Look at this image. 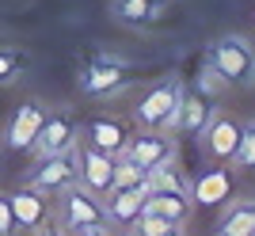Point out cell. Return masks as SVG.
<instances>
[{"mask_svg": "<svg viewBox=\"0 0 255 236\" xmlns=\"http://www.w3.org/2000/svg\"><path fill=\"white\" fill-rule=\"evenodd\" d=\"M206 61L225 76L229 88L233 84L236 88L255 84V50H252V42H248L244 34H221V38L210 46Z\"/></svg>", "mask_w": 255, "mask_h": 236, "instance_id": "cell-1", "label": "cell"}, {"mask_svg": "<svg viewBox=\"0 0 255 236\" xmlns=\"http://www.w3.org/2000/svg\"><path fill=\"white\" fill-rule=\"evenodd\" d=\"M126 126L118 122V118H96L92 126H88V145H96V149L111 152V156H118V152L126 149Z\"/></svg>", "mask_w": 255, "mask_h": 236, "instance_id": "cell-16", "label": "cell"}, {"mask_svg": "<svg viewBox=\"0 0 255 236\" xmlns=\"http://www.w3.org/2000/svg\"><path fill=\"white\" fill-rule=\"evenodd\" d=\"M76 141H80V137H76ZM69 183H76V145H73V149H65V152H53V156H42L27 187H34L38 194L50 198V194H61Z\"/></svg>", "mask_w": 255, "mask_h": 236, "instance_id": "cell-5", "label": "cell"}, {"mask_svg": "<svg viewBox=\"0 0 255 236\" xmlns=\"http://www.w3.org/2000/svg\"><path fill=\"white\" fill-rule=\"evenodd\" d=\"M149 179V172H141L133 160H126V156H115V187H137V183ZM111 187V191H115Z\"/></svg>", "mask_w": 255, "mask_h": 236, "instance_id": "cell-20", "label": "cell"}, {"mask_svg": "<svg viewBox=\"0 0 255 236\" xmlns=\"http://www.w3.org/2000/svg\"><path fill=\"white\" fill-rule=\"evenodd\" d=\"M76 137H80V126H76V118L69 115V111H46V122H42V129H38V137H34L31 152L42 160V156L73 149Z\"/></svg>", "mask_w": 255, "mask_h": 236, "instance_id": "cell-6", "label": "cell"}, {"mask_svg": "<svg viewBox=\"0 0 255 236\" xmlns=\"http://www.w3.org/2000/svg\"><path fill=\"white\" fill-rule=\"evenodd\" d=\"M88 96H115L118 88H126V65L118 57H99V61L88 65L84 80H80Z\"/></svg>", "mask_w": 255, "mask_h": 236, "instance_id": "cell-13", "label": "cell"}, {"mask_svg": "<svg viewBox=\"0 0 255 236\" xmlns=\"http://www.w3.org/2000/svg\"><path fill=\"white\" fill-rule=\"evenodd\" d=\"M145 194H149V179L137 183V187H115V191H107V198H103L107 221L115 229H129L137 221L141 206H145Z\"/></svg>", "mask_w": 255, "mask_h": 236, "instance_id": "cell-9", "label": "cell"}, {"mask_svg": "<svg viewBox=\"0 0 255 236\" xmlns=\"http://www.w3.org/2000/svg\"><path fill=\"white\" fill-rule=\"evenodd\" d=\"M164 236H183V233H179V225H171V229H168Z\"/></svg>", "mask_w": 255, "mask_h": 236, "instance_id": "cell-27", "label": "cell"}, {"mask_svg": "<svg viewBox=\"0 0 255 236\" xmlns=\"http://www.w3.org/2000/svg\"><path fill=\"white\" fill-rule=\"evenodd\" d=\"M23 65H27V57H23L19 50H0V84L15 80V76L23 73Z\"/></svg>", "mask_w": 255, "mask_h": 236, "instance_id": "cell-23", "label": "cell"}, {"mask_svg": "<svg viewBox=\"0 0 255 236\" xmlns=\"http://www.w3.org/2000/svg\"><path fill=\"white\" fill-rule=\"evenodd\" d=\"M42 122H46V107H42V103H34V99L19 103L15 115H11V122H8V149L27 152L34 145V137H38Z\"/></svg>", "mask_w": 255, "mask_h": 236, "instance_id": "cell-10", "label": "cell"}, {"mask_svg": "<svg viewBox=\"0 0 255 236\" xmlns=\"http://www.w3.org/2000/svg\"><path fill=\"white\" fill-rule=\"evenodd\" d=\"M171 229V221L168 217H160V214H152V210H141L137 214V221L126 229V233H133V236H164Z\"/></svg>", "mask_w": 255, "mask_h": 236, "instance_id": "cell-19", "label": "cell"}, {"mask_svg": "<svg viewBox=\"0 0 255 236\" xmlns=\"http://www.w3.org/2000/svg\"><path fill=\"white\" fill-rule=\"evenodd\" d=\"M57 217H61V229L73 233V229H88V225H111L107 221V206L99 194H92L88 187H65L61 202H57Z\"/></svg>", "mask_w": 255, "mask_h": 236, "instance_id": "cell-3", "label": "cell"}, {"mask_svg": "<svg viewBox=\"0 0 255 236\" xmlns=\"http://www.w3.org/2000/svg\"><path fill=\"white\" fill-rule=\"evenodd\" d=\"M240 133H244V126H240L236 118H229V115H213L210 122H206V129H202L206 156H210L213 164H233L236 145H240Z\"/></svg>", "mask_w": 255, "mask_h": 236, "instance_id": "cell-8", "label": "cell"}, {"mask_svg": "<svg viewBox=\"0 0 255 236\" xmlns=\"http://www.w3.org/2000/svg\"><path fill=\"white\" fill-rule=\"evenodd\" d=\"M118 156L133 160L141 172H152L156 164L175 156V141H171V133H164V129H145V133H137L133 141H126V149L118 152Z\"/></svg>", "mask_w": 255, "mask_h": 236, "instance_id": "cell-7", "label": "cell"}, {"mask_svg": "<svg viewBox=\"0 0 255 236\" xmlns=\"http://www.w3.org/2000/svg\"><path fill=\"white\" fill-rule=\"evenodd\" d=\"M233 164H240V168L255 172V122H252V126H244V133H240V145H236Z\"/></svg>", "mask_w": 255, "mask_h": 236, "instance_id": "cell-21", "label": "cell"}, {"mask_svg": "<svg viewBox=\"0 0 255 236\" xmlns=\"http://www.w3.org/2000/svg\"><path fill=\"white\" fill-rule=\"evenodd\" d=\"M225 88H229V84H225V76L217 73V69H213L210 61H206V65H202V80H198V92H202L206 99H217V96L225 92Z\"/></svg>", "mask_w": 255, "mask_h": 236, "instance_id": "cell-22", "label": "cell"}, {"mask_svg": "<svg viewBox=\"0 0 255 236\" xmlns=\"http://www.w3.org/2000/svg\"><path fill=\"white\" fill-rule=\"evenodd\" d=\"M191 194H179V191H152L149 187V194H145V206L141 210H152V214H160V217H168L171 225H183L187 217H191Z\"/></svg>", "mask_w": 255, "mask_h": 236, "instance_id": "cell-15", "label": "cell"}, {"mask_svg": "<svg viewBox=\"0 0 255 236\" xmlns=\"http://www.w3.org/2000/svg\"><path fill=\"white\" fill-rule=\"evenodd\" d=\"M69 236H111V233H107V225H88V229H73Z\"/></svg>", "mask_w": 255, "mask_h": 236, "instance_id": "cell-26", "label": "cell"}, {"mask_svg": "<svg viewBox=\"0 0 255 236\" xmlns=\"http://www.w3.org/2000/svg\"><path fill=\"white\" fill-rule=\"evenodd\" d=\"M252 236H255V233H252Z\"/></svg>", "mask_w": 255, "mask_h": 236, "instance_id": "cell-29", "label": "cell"}, {"mask_svg": "<svg viewBox=\"0 0 255 236\" xmlns=\"http://www.w3.org/2000/svg\"><path fill=\"white\" fill-rule=\"evenodd\" d=\"M229 191H233V179H229V172H221V168L198 172V179L187 187L191 202H198V206H221V202H229Z\"/></svg>", "mask_w": 255, "mask_h": 236, "instance_id": "cell-14", "label": "cell"}, {"mask_svg": "<svg viewBox=\"0 0 255 236\" xmlns=\"http://www.w3.org/2000/svg\"><path fill=\"white\" fill-rule=\"evenodd\" d=\"M210 118H213V107H210V99H206L202 92H198V96H187V92H183L179 107L168 118L164 133H202Z\"/></svg>", "mask_w": 255, "mask_h": 236, "instance_id": "cell-12", "label": "cell"}, {"mask_svg": "<svg viewBox=\"0 0 255 236\" xmlns=\"http://www.w3.org/2000/svg\"><path fill=\"white\" fill-rule=\"evenodd\" d=\"M164 8V0H115V19L129 23V27H145L152 23Z\"/></svg>", "mask_w": 255, "mask_h": 236, "instance_id": "cell-18", "label": "cell"}, {"mask_svg": "<svg viewBox=\"0 0 255 236\" xmlns=\"http://www.w3.org/2000/svg\"><path fill=\"white\" fill-rule=\"evenodd\" d=\"M179 96H183V76L168 73L156 88H149L145 99L137 103V111H133L137 126L141 129H164V126H168V118L175 115V107H179Z\"/></svg>", "mask_w": 255, "mask_h": 236, "instance_id": "cell-2", "label": "cell"}, {"mask_svg": "<svg viewBox=\"0 0 255 236\" xmlns=\"http://www.w3.org/2000/svg\"><path fill=\"white\" fill-rule=\"evenodd\" d=\"M126 236H133V233H126Z\"/></svg>", "mask_w": 255, "mask_h": 236, "instance_id": "cell-28", "label": "cell"}, {"mask_svg": "<svg viewBox=\"0 0 255 236\" xmlns=\"http://www.w3.org/2000/svg\"><path fill=\"white\" fill-rule=\"evenodd\" d=\"M31 236H69V233H65L61 225H50V221H46V225H38V229H34Z\"/></svg>", "mask_w": 255, "mask_h": 236, "instance_id": "cell-25", "label": "cell"}, {"mask_svg": "<svg viewBox=\"0 0 255 236\" xmlns=\"http://www.w3.org/2000/svg\"><path fill=\"white\" fill-rule=\"evenodd\" d=\"M0 236H19V229H15V217H11L8 194H0Z\"/></svg>", "mask_w": 255, "mask_h": 236, "instance_id": "cell-24", "label": "cell"}, {"mask_svg": "<svg viewBox=\"0 0 255 236\" xmlns=\"http://www.w3.org/2000/svg\"><path fill=\"white\" fill-rule=\"evenodd\" d=\"M252 233H255V198L229 206V214L217 225V236H252Z\"/></svg>", "mask_w": 255, "mask_h": 236, "instance_id": "cell-17", "label": "cell"}, {"mask_svg": "<svg viewBox=\"0 0 255 236\" xmlns=\"http://www.w3.org/2000/svg\"><path fill=\"white\" fill-rule=\"evenodd\" d=\"M76 175L92 194L107 198V191L115 187V156L88 145V141H76Z\"/></svg>", "mask_w": 255, "mask_h": 236, "instance_id": "cell-4", "label": "cell"}, {"mask_svg": "<svg viewBox=\"0 0 255 236\" xmlns=\"http://www.w3.org/2000/svg\"><path fill=\"white\" fill-rule=\"evenodd\" d=\"M8 202H11V217H15V229L23 233H34L38 225H46L50 221V198L46 194H38L34 187H23V191L8 194Z\"/></svg>", "mask_w": 255, "mask_h": 236, "instance_id": "cell-11", "label": "cell"}]
</instances>
